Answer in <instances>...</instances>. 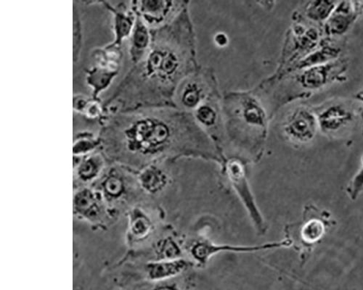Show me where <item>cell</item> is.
Wrapping results in <instances>:
<instances>
[{
    "label": "cell",
    "mask_w": 363,
    "mask_h": 290,
    "mask_svg": "<svg viewBox=\"0 0 363 290\" xmlns=\"http://www.w3.org/2000/svg\"><path fill=\"white\" fill-rule=\"evenodd\" d=\"M112 14L114 39L107 46L120 48L125 39H129L137 21V14L130 5L120 3L113 5L110 2L102 1Z\"/></svg>",
    "instance_id": "4"
},
{
    "label": "cell",
    "mask_w": 363,
    "mask_h": 290,
    "mask_svg": "<svg viewBox=\"0 0 363 290\" xmlns=\"http://www.w3.org/2000/svg\"><path fill=\"white\" fill-rule=\"evenodd\" d=\"M83 47V28L80 8L74 1L73 6V61L76 65Z\"/></svg>",
    "instance_id": "17"
},
{
    "label": "cell",
    "mask_w": 363,
    "mask_h": 290,
    "mask_svg": "<svg viewBox=\"0 0 363 290\" xmlns=\"http://www.w3.org/2000/svg\"><path fill=\"white\" fill-rule=\"evenodd\" d=\"M363 161V160H362ZM363 190V164L362 168L357 173V175L351 181L347 187V193L351 199L356 200L359 194Z\"/></svg>",
    "instance_id": "24"
},
{
    "label": "cell",
    "mask_w": 363,
    "mask_h": 290,
    "mask_svg": "<svg viewBox=\"0 0 363 290\" xmlns=\"http://www.w3.org/2000/svg\"><path fill=\"white\" fill-rule=\"evenodd\" d=\"M140 180L145 190L150 193H156L165 186L167 177L158 168L149 166L142 172Z\"/></svg>",
    "instance_id": "14"
},
{
    "label": "cell",
    "mask_w": 363,
    "mask_h": 290,
    "mask_svg": "<svg viewBox=\"0 0 363 290\" xmlns=\"http://www.w3.org/2000/svg\"><path fill=\"white\" fill-rule=\"evenodd\" d=\"M100 145L119 147L142 155L162 153L198 127L187 115L158 107L123 110L99 122Z\"/></svg>",
    "instance_id": "2"
},
{
    "label": "cell",
    "mask_w": 363,
    "mask_h": 290,
    "mask_svg": "<svg viewBox=\"0 0 363 290\" xmlns=\"http://www.w3.org/2000/svg\"><path fill=\"white\" fill-rule=\"evenodd\" d=\"M352 119V115L344 108L336 106L324 111L319 117V123L326 132L336 130Z\"/></svg>",
    "instance_id": "11"
},
{
    "label": "cell",
    "mask_w": 363,
    "mask_h": 290,
    "mask_svg": "<svg viewBox=\"0 0 363 290\" xmlns=\"http://www.w3.org/2000/svg\"><path fill=\"white\" fill-rule=\"evenodd\" d=\"M203 95V87L198 82L190 81L183 90L180 97L182 104L187 108L199 107Z\"/></svg>",
    "instance_id": "20"
},
{
    "label": "cell",
    "mask_w": 363,
    "mask_h": 290,
    "mask_svg": "<svg viewBox=\"0 0 363 290\" xmlns=\"http://www.w3.org/2000/svg\"><path fill=\"white\" fill-rule=\"evenodd\" d=\"M148 290H180L176 284L163 283L156 284Z\"/></svg>",
    "instance_id": "28"
},
{
    "label": "cell",
    "mask_w": 363,
    "mask_h": 290,
    "mask_svg": "<svg viewBox=\"0 0 363 290\" xmlns=\"http://www.w3.org/2000/svg\"><path fill=\"white\" fill-rule=\"evenodd\" d=\"M279 246H288L287 242L283 241L279 243L268 244L259 246H232L230 245H218L209 243L207 242H198L194 245L192 249V253L194 258L201 264L207 262L209 258L215 253L221 251H236V252H250L268 250L270 249L279 248Z\"/></svg>",
    "instance_id": "9"
},
{
    "label": "cell",
    "mask_w": 363,
    "mask_h": 290,
    "mask_svg": "<svg viewBox=\"0 0 363 290\" xmlns=\"http://www.w3.org/2000/svg\"><path fill=\"white\" fill-rule=\"evenodd\" d=\"M160 253L166 258L171 259L180 253L178 246L171 240H166L159 246Z\"/></svg>",
    "instance_id": "25"
},
{
    "label": "cell",
    "mask_w": 363,
    "mask_h": 290,
    "mask_svg": "<svg viewBox=\"0 0 363 290\" xmlns=\"http://www.w3.org/2000/svg\"><path fill=\"white\" fill-rule=\"evenodd\" d=\"M330 70L331 66H319L307 70L301 75L299 81L307 88H318L326 82Z\"/></svg>",
    "instance_id": "18"
},
{
    "label": "cell",
    "mask_w": 363,
    "mask_h": 290,
    "mask_svg": "<svg viewBox=\"0 0 363 290\" xmlns=\"http://www.w3.org/2000/svg\"><path fill=\"white\" fill-rule=\"evenodd\" d=\"M317 119L308 110L300 109L288 119L284 126L285 133L295 141L305 142L315 134Z\"/></svg>",
    "instance_id": "8"
},
{
    "label": "cell",
    "mask_w": 363,
    "mask_h": 290,
    "mask_svg": "<svg viewBox=\"0 0 363 290\" xmlns=\"http://www.w3.org/2000/svg\"><path fill=\"white\" fill-rule=\"evenodd\" d=\"M91 97L82 94L75 95L73 97V108H74L75 112L82 115Z\"/></svg>",
    "instance_id": "27"
},
{
    "label": "cell",
    "mask_w": 363,
    "mask_h": 290,
    "mask_svg": "<svg viewBox=\"0 0 363 290\" xmlns=\"http://www.w3.org/2000/svg\"><path fill=\"white\" fill-rule=\"evenodd\" d=\"M131 228H132V232L136 236L143 237L149 233L151 223L147 217L138 215L134 218Z\"/></svg>",
    "instance_id": "23"
},
{
    "label": "cell",
    "mask_w": 363,
    "mask_h": 290,
    "mask_svg": "<svg viewBox=\"0 0 363 290\" xmlns=\"http://www.w3.org/2000/svg\"><path fill=\"white\" fill-rule=\"evenodd\" d=\"M98 200L96 195L90 191H82L75 197V206L80 213L93 216L97 215Z\"/></svg>",
    "instance_id": "19"
},
{
    "label": "cell",
    "mask_w": 363,
    "mask_h": 290,
    "mask_svg": "<svg viewBox=\"0 0 363 290\" xmlns=\"http://www.w3.org/2000/svg\"><path fill=\"white\" fill-rule=\"evenodd\" d=\"M351 6H342L333 12V17L328 21L327 30L331 34L340 35L346 31L353 21V14H350Z\"/></svg>",
    "instance_id": "15"
},
{
    "label": "cell",
    "mask_w": 363,
    "mask_h": 290,
    "mask_svg": "<svg viewBox=\"0 0 363 290\" xmlns=\"http://www.w3.org/2000/svg\"><path fill=\"white\" fill-rule=\"evenodd\" d=\"M179 3L161 0H142L130 2L131 6L145 24L150 28H161L171 14L178 8Z\"/></svg>",
    "instance_id": "5"
},
{
    "label": "cell",
    "mask_w": 363,
    "mask_h": 290,
    "mask_svg": "<svg viewBox=\"0 0 363 290\" xmlns=\"http://www.w3.org/2000/svg\"><path fill=\"white\" fill-rule=\"evenodd\" d=\"M196 118L198 122L206 126L215 124L217 116L214 109L209 105H201L196 110Z\"/></svg>",
    "instance_id": "22"
},
{
    "label": "cell",
    "mask_w": 363,
    "mask_h": 290,
    "mask_svg": "<svg viewBox=\"0 0 363 290\" xmlns=\"http://www.w3.org/2000/svg\"><path fill=\"white\" fill-rule=\"evenodd\" d=\"M152 43L141 61L134 65L105 102L109 115L140 108L158 107L187 74L191 48L167 36V27L152 30Z\"/></svg>",
    "instance_id": "1"
},
{
    "label": "cell",
    "mask_w": 363,
    "mask_h": 290,
    "mask_svg": "<svg viewBox=\"0 0 363 290\" xmlns=\"http://www.w3.org/2000/svg\"><path fill=\"white\" fill-rule=\"evenodd\" d=\"M100 146L98 136L96 137L93 133L82 130L75 137L74 151L75 156L84 157L93 153Z\"/></svg>",
    "instance_id": "16"
},
{
    "label": "cell",
    "mask_w": 363,
    "mask_h": 290,
    "mask_svg": "<svg viewBox=\"0 0 363 290\" xmlns=\"http://www.w3.org/2000/svg\"><path fill=\"white\" fill-rule=\"evenodd\" d=\"M121 64L95 61V65L86 71V81L92 88V97L100 100V95L106 91L119 75Z\"/></svg>",
    "instance_id": "6"
},
{
    "label": "cell",
    "mask_w": 363,
    "mask_h": 290,
    "mask_svg": "<svg viewBox=\"0 0 363 290\" xmlns=\"http://www.w3.org/2000/svg\"><path fill=\"white\" fill-rule=\"evenodd\" d=\"M359 97L360 98V99H362V100H363V94H362V95H359Z\"/></svg>",
    "instance_id": "30"
},
{
    "label": "cell",
    "mask_w": 363,
    "mask_h": 290,
    "mask_svg": "<svg viewBox=\"0 0 363 290\" xmlns=\"http://www.w3.org/2000/svg\"><path fill=\"white\" fill-rule=\"evenodd\" d=\"M334 224L335 222L331 220L328 212L313 205L307 206L304 208L302 220L286 229L288 238L286 240L289 246H295L300 252L304 262Z\"/></svg>",
    "instance_id": "3"
},
{
    "label": "cell",
    "mask_w": 363,
    "mask_h": 290,
    "mask_svg": "<svg viewBox=\"0 0 363 290\" xmlns=\"http://www.w3.org/2000/svg\"><path fill=\"white\" fill-rule=\"evenodd\" d=\"M215 41L217 44V46L221 47H224L227 45L228 42L227 37L223 34L217 35L215 37Z\"/></svg>",
    "instance_id": "29"
},
{
    "label": "cell",
    "mask_w": 363,
    "mask_h": 290,
    "mask_svg": "<svg viewBox=\"0 0 363 290\" xmlns=\"http://www.w3.org/2000/svg\"><path fill=\"white\" fill-rule=\"evenodd\" d=\"M128 40L130 59L136 65L147 55L152 43L150 28L138 16L133 31Z\"/></svg>",
    "instance_id": "10"
},
{
    "label": "cell",
    "mask_w": 363,
    "mask_h": 290,
    "mask_svg": "<svg viewBox=\"0 0 363 290\" xmlns=\"http://www.w3.org/2000/svg\"><path fill=\"white\" fill-rule=\"evenodd\" d=\"M106 192L110 196H119L123 190V185L119 178L109 177L105 184Z\"/></svg>",
    "instance_id": "26"
},
{
    "label": "cell",
    "mask_w": 363,
    "mask_h": 290,
    "mask_svg": "<svg viewBox=\"0 0 363 290\" xmlns=\"http://www.w3.org/2000/svg\"><path fill=\"white\" fill-rule=\"evenodd\" d=\"M187 265L183 260L151 264L148 266V276L153 280H163L181 272Z\"/></svg>",
    "instance_id": "13"
},
{
    "label": "cell",
    "mask_w": 363,
    "mask_h": 290,
    "mask_svg": "<svg viewBox=\"0 0 363 290\" xmlns=\"http://www.w3.org/2000/svg\"><path fill=\"white\" fill-rule=\"evenodd\" d=\"M227 171L231 183L242 198L246 209H248L255 224H257L258 227H261L263 222L256 207L248 183L246 182L245 171L242 164L236 161V160H232L227 164Z\"/></svg>",
    "instance_id": "7"
},
{
    "label": "cell",
    "mask_w": 363,
    "mask_h": 290,
    "mask_svg": "<svg viewBox=\"0 0 363 290\" xmlns=\"http://www.w3.org/2000/svg\"><path fill=\"white\" fill-rule=\"evenodd\" d=\"M78 159V176L83 181L95 179L104 166V158L100 154H90L84 157L75 156Z\"/></svg>",
    "instance_id": "12"
},
{
    "label": "cell",
    "mask_w": 363,
    "mask_h": 290,
    "mask_svg": "<svg viewBox=\"0 0 363 290\" xmlns=\"http://www.w3.org/2000/svg\"><path fill=\"white\" fill-rule=\"evenodd\" d=\"M334 6L331 2H315L308 8V16L315 21H324L326 19Z\"/></svg>",
    "instance_id": "21"
}]
</instances>
